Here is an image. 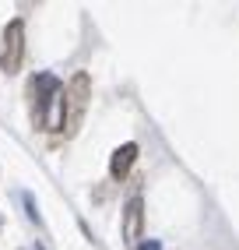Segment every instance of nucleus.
I'll return each mask as SVG.
<instances>
[{"mask_svg":"<svg viewBox=\"0 0 239 250\" xmlns=\"http://www.w3.org/2000/svg\"><path fill=\"white\" fill-rule=\"evenodd\" d=\"M25 60V21L11 18L4 25V36H0V71L4 74H18Z\"/></svg>","mask_w":239,"mask_h":250,"instance_id":"obj_2","label":"nucleus"},{"mask_svg":"<svg viewBox=\"0 0 239 250\" xmlns=\"http://www.w3.org/2000/svg\"><path fill=\"white\" fill-rule=\"evenodd\" d=\"M39 250H46V247H39Z\"/></svg>","mask_w":239,"mask_h":250,"instance_id":"obj_8","label":"nucleus"},{"mask_svg":"<svg viewBox=\"0 0 239 250\" xmlns=\"http://www.w3.org/2000/svg\"><path fill=\"white\" fill-rule=\"evenodd\" d=\"M141 229H144V201L134 194L127 201V208H123V243L138 247L141 243Z\"/></svg>","mask_w":239,"mask_h":250,"instance_id":"obj_4","label":"nucleus"},{"mask_svg":"<svg viewBox=\"0 0 239 250\" xmlns=\"http://www.w3.org/2000/svg\"><path fill=\"white\" fill-rule=\"evenodd\" d=\"M25 208H28V219L39 222V211H36V201H32V194H25Z\"/></svg>","mask_w":239,"mask_h":250,"instance_id":"obj_6","label":"nucleus"},{"mask_svg":"<svg viewBox=\"0 0 239 250\" xmlns=\"http://www.w3.org/2000/svg\"><path fill=\"white\" fill-rule=\"evenodd\" d=\"M57 92H60L57 74H36V78H32V85H28V99H32V124H36V127H42L46 109H49V99H53Z\"/></svg>","mask_w":239,"mask_h":250,"instance_id":"obj_3","label":"nucleus"},{"mask_svg":"<svg viewBox=\"0 0 239 250\" xmlns=\"http://www.w3.org/2000/svg\"><path fill=\"white\" fill-rule=\"evenodd\" d=\"M138 155H141V148L134 145V141H127V145H120L116 152H113V159H109V176L113 180H123L130 169H134V162H138Z\"/></svg>","mask_w":239,"mask_h":250,"instance_id":"obj_5","label":"nucleus"},{"mask_svg":"<svg viewBox=\"0 0 239 250\" xmlns=\"http://www.w3.org/2000/svg\"><path fill=\"white\" fill-rule=\"evenodd\" d=\"M138 250H162V247H159V240H144V243H138Z\"/></svg>","mask_w":239,"mask_h":250,"instance_id":"obj_7","label":"nucleus"},{"mask_svg":"<svg viewBox=\"0 0 239 250\" xmlns=\"http://www.w3.org/2000/svg\"><path fill=\"white\" fill-rule=\"evenodd\" d=\"M88 99H92V78L88 71H74L71 81L63 85V109H67V124L63 130L67 134H74L84 120V109H88Z\"/></svg>","mask_w":239,"mask_h":250,"instance_id":"obj_1","label":"nucleus"}]
</instances>
